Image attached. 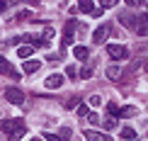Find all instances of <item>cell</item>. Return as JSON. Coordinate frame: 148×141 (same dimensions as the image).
I'll list each match as a JSON object with an SVG mask.
<instances>
[{"instance_id": "1", "label": "cell", "mask_w": 148, "mask_h": 141, "mask_svg": "<svg viewBox=\"0 0 148 141\" xmlns=\"http://www.w3.org/2000/svg\"><path fill=\"white\" fill-rule=\"evenodd\" d=\"M0 129H3V131H8V134H20V136H22L24 124H22L20 119H5L3 124H0Z\"/></svg>"}, {"instance_id": "2", "label": "cell", "mask_w": 148, "mask_h": 141, "mask_svg": "<svg viewBox=\"0 0 148 141\" xmlns=\"http://www.w3.org/2000/svg\"><path fill=\"white\" fill-rule=\"evenodd\" d=\"M0 73H3V76L15 78V80H20V73L15 71V66H12V63H10V61L5 58V56H0Z\"/></svg>"}, {"instance_id": "3", "label": "cell", "mask_w": 148, "mask_h": 141, "mask_svg": "<svg viewBox=\"0 0 148 141\" xmlns=\"http://www.w3.org/2000/svg\"><path fill=\"white\" fill-rule=\"evenodd\" d=\"M5 97L12 102V105H24V93L17 88H5Z\"/></svg>"}, {"instance_id": "4", "label": "cell", "mask_w": 148, "mask_h": 141, "mask_svg": "<svg viewBox=\"0 0 148 141\" xmlns=\"http://www.w3.org/2000/svg\"><path fill=\"white\" fill-rule=\"evenodd\" d=\"M107 54H109V58H114V61L126 58V49L121 46V44H109L107 46Z\"/></svg>"}, {"instance_id": "5", "label": "cell", "mask_w": 148, "mask_h": 141, "mask_svg": "<svg viewBox=\"0 0 148 141\" xmlns=\"http://www.w3.org/2000/svg\"><path fill=\"white\" fill-rule=\"evenodd\" d=\"M88 141H112V136L109 134H104V131H97V129H85L83 134Z\"/></svg>"}, {"instance_id": "6", "label": "cell", "mask_w": 148, "mask_h": 141, "mask_svg": "<svg viewBox=\"0 0 148 141\" xmlns=\"http://www.w3.org/2000/svg\"><path fill=\"white\" fill-rule=\"evenodd\" d=\"M107 36H109V27H107V24H102V27H97L95 32H92V41H95V44H104Z\"/></svg>"}, {"instance_id": "7", "label": "cell", "mask_w": 148, "mask_h": 141, "mask_svg": "<svg viewBox=\"0 0 148 141\" xmlns=\"http://www.w3.org/2000/svg\"><path fill=\"white\" fill-rule=\"evenodd\" d=\"M44 85H46L49 90H58L61 85H63V76H61V73H51V76L46 78V83H44Z\"/></svg>"}, {"instance_id": "8", "label": "cell", "mask_w": 148, "mask_h": 141, "mask_svg": "<svg viewBox=\"0 0 148 141\" xmlns=\"http://www.w3.org/2000/svg\"><path fill=\"white\" fill-rule=\"evenodd\" d=\"M75 29H78V24H75V20H68V22H66V29H63V36H66V39H73V32H75Z\"/></svg>"}, {"instance_id": "9", "label": "cell", "mask_w": 148, "mask_h": 141, "mask_svg": "<svg viewBox=\"0 0 148 141\" xmlns=\"http://www.w3.org/2000/svg\"><path fill=\"white\" fill-rule=\"evenodd\" d=\"M39 68H41L39 61H24V73H36Z\"/></svg>"}, {"instance_id": "10", "label": "cell", "mask_w": 148, "mask_h": 141, "mask_svg": "<svg viewBox=\"0 0 148 141\" xmlns=\"http://www.w3.org/2000/svg\"><path fill=\"white\" fill-rule=\"evenodd\" d=\"M32 54H34V46H29V44H24V46L17 49V56L20 58H27V56H32Z\"/></svg>"}, {"instance_id": "11", "label": "cell", "mask_w": 148, "mask_h": 141, "mask_svg": "<svg viewBox=\"0 0 148 141\" xmlns=\"http://www.w3.org/2000/svg\"><path fill=\"white\" fill-rule=\"evenodd\" d=\"M119 76H121L119 66H109V68H107V78H109V80H119Z\"/></svg>"}, {"instance_id": "12", "label": "cell", "mask_w": 148, "mask_h": 141, "mask_svg": "<svg viewBox=\"0 0 148 141\" xmlns=\"http://www.w3.org/2000/svg\"><path fill=\"white\" fill-rule=\"evenodd\" d=\"M121 139L124 141H136V131H134L131 127H124V129H121Z\"/></svg>"}, {"instance_id": "13", "label": "cell", "mask_w": 148, "mask_h": 141, "mask_svg": "<svg viewBox=\"0 0 148 141\" xmlns=\"http://www.w3.org/2000/svg\"><path fill=\"white\" fill-rule=\"evenodd\" d=\"M88 54H90L88 46H75V49H73V56H75V58H83L85 61V58H88Z\"/></svg>"}, {"instance_id": "14", "label": "cell", "mask_w": 148, "mask_h": 141, "mask_svg": "<svg viewBox=\"0 0 148 141\" xmlns=\"http://www.w3.org/2000/svg\"><path fill=\"white\" fill-rule=\"evenodd\" d=\"M92 71H95V66H92V63H88V66H83V71H80L78 76L83 78V80H88V78H92Z\"/></svg>"}, {"instance_id": "15", "label": "cell", "mask_w": 148, "mask_h": 141, "mask_svg": "<svg viewBox=\"0 0 148 141\" xmlns=\"http://www.w3.org/2000/svg\"><path fill=\"white\" fill-rule=\"evenodd\" d=\"M78 10L80 12H92V0H78Z\"/></svg>"}, {"instance_id": "16", "label": "cell", "mask_w": 148, "mask_h": 141, "mask_svg": "<svg viewBox=\"0 0 148 141\" xmlns=\"http://www.w3.org/2000/svg\"><path fill=\"white\" fill-rule=\"evenodd\" d=\"M136 32H138L141 36H146V32H148V29H146V15H143V17H138V24H136Z\"/></svg>"}, {"instance_id": "17", "label": "cell", "mask_w": 148, "mask_h": 141, "mask_svg": "<svg viewBox=\"0 0 148 141\" xmlns=\"http://www.w3.org/2000/svg\"><path fill=\"white\" fill-rule=\"evenodd\" d=\"M134 114H136V109H134V107H121L116 117H134Z\"/></svg>"}, {"instance_id": "18", "label": "cell", "mask_w": 148, "mask_h": 141, "mask_svg": "<svg viewBox=\"0 0 148 141\" xmlns=\"http://www.w3.org/2000/svg\"><path fill=\"white\" fill-rule=\"evenodd\" d=\"M88 102H90V107H100V105H102V97H100V95H90Z\"/></svg>"}, {"instance_id": "19", "label": "cell", "mask_w": 148, "mask_h": 141, "mask_svg": "<svg viewBox=\"0 0 148 141\" xmlns=\"http://www.w3.org/2000/svg\"><path fill=\"white\" fill-rule=\"evenodd\" d=\"M85 117H88V122H92V124H100V114L97 112H88Z\"/></svg>"}, {"instance_id": "20", "label": "cell", "mask_w": 148, "mask_h": 141, "mask_svg": "<svg viewBox=\"0 0 148 141\" xmlns=\"http://www.w3.org/2000/svg\"><path fill=\"white\" fill-rule=\"evenodd\" d=\"M107 112H109V117H116V114H119V107H116L114 102H109V105H107Z\"/></svg>"}, {"instance_id": "21", "label": "cell", "mask_w": 148, "mask_h": 141, "mask_svg": "<svg viewBox=\"0 0 148 141\" xmlns=\"http://www.w3.org/2000/svg\"><path fill=\"white\" fill-rule=\"evenodd\" d=\"M104 127H107L109 131H112V129H116V117H109V119H104Z\"/></svg>"}, {"instance_id": "22", "label": "cell", "mask_w": 148, "mask_h": 141, "mask_svg": "<svg viewBox=\"0 0 148 141\" xmlns=\"http://www.w3.org/2000/svg\"><path fill=\"white\" fill-rule=\"evenodd\" d=\"M78 105H80V97H71V100L66 102V107H68V109H73V107H78Z\"/></svg>"}, {"instance_id": "23", "label": "cell", "mask_w": 148, "mask_h": 141, "mask_svg": "<svg viewBox=\"0 0 148 141\" xmlns=\"http://www.w3.org/2000/svg\"><path fill=\"white\" fill-rule=\"evenodd\" d=\"M116 3H119V0H100V5H102V8H114Z\"/></svg>"}, {"instance_id": "24", "label": "cell", "mask_w": 148, "mask_h": 141, "mask_svg": "<svg viewBox=\"0 0 148 141\" xmlns=\"http://www.w3.org/2000/svg\"><path fill=\"white\" fill-rule=\"evenodd\" d=\"M66 76H71V78H75V76H78V71H75V66H68V68H66Z\"/></svg>"}, {"instance_id": "25", "label": "cell", "mask_w": 148, "mask_h": 141, "mask_svg": "<svg viewBox=\"0 0 148 141\" xmlns=\"http://www.w3.org/2000/svg\"><path fill=\"white\" fill-rule=\"evenodd\" d=\"M88 112H90V109L85 107V105H78V114H80V117H85V114H88Z\"/></svg>"}, {"instance_id": "26", "label": "cell", "mask_w": 148, "mask_h": 141, "mask_svg": "<svg viewBox=\"0 0 148 141\" xmlns=\"http://www.w3.org/2000/svg\"><path fill=\"white\" fill-rule=\"evenodd\" d=\"M46 141H61V136H56V134H44Z\"/></svg>"}, {"instance_id": "27", "label": "cell", "mask_w": 148, "mask_h": 141, "mask_svg": "<svg viewBox=\"0 0 148 141\" xmlns=\"http://www.w3.org/2000/svg\"><path fill=\"white\" fill-rule=\"evenodd\" d=\"M126 5H129V8H134V5H141V0H126Z\"/></svg>"}, {"instance_id": "28", "label": "cell", "mask_w": 148, "mask_h": 141, "mask_svg": "<svg viewBox=\"0 0 148 141\" xmlns=\"http://www.w3.org/2000/svg\"><path fill=\"white\" fill-rule=\"evenodd\" d=\"M5 8H8V0H0V12H3Z\"/></svg>"}, {"instance_id": "29", "label": "cell", "mask_w": 148, "mask_h": 141, "mask_svg": "<svg viewBox=\"0 0 148 141\" xmlns=\"http://www.w3.org/2000/svg\"><path fill=\"white\" fill-rule=\"evenodd\" d=\"M27 3H29V5H39L41 0H27Z\"/></svg>"}, {"instance_id": "30", "label": "cell", "mask_w": 148, "mask_h": 141, "mask_svg": "<svg viewBox=\"0 0 148 141\" xmlns=\"http://www.w3.org/2000/svg\"><path fill=\"white\" fill-rule=\"evenodd\" d=\"M32 141H41V139H32Z\"/></svg>"}]
</instances>
